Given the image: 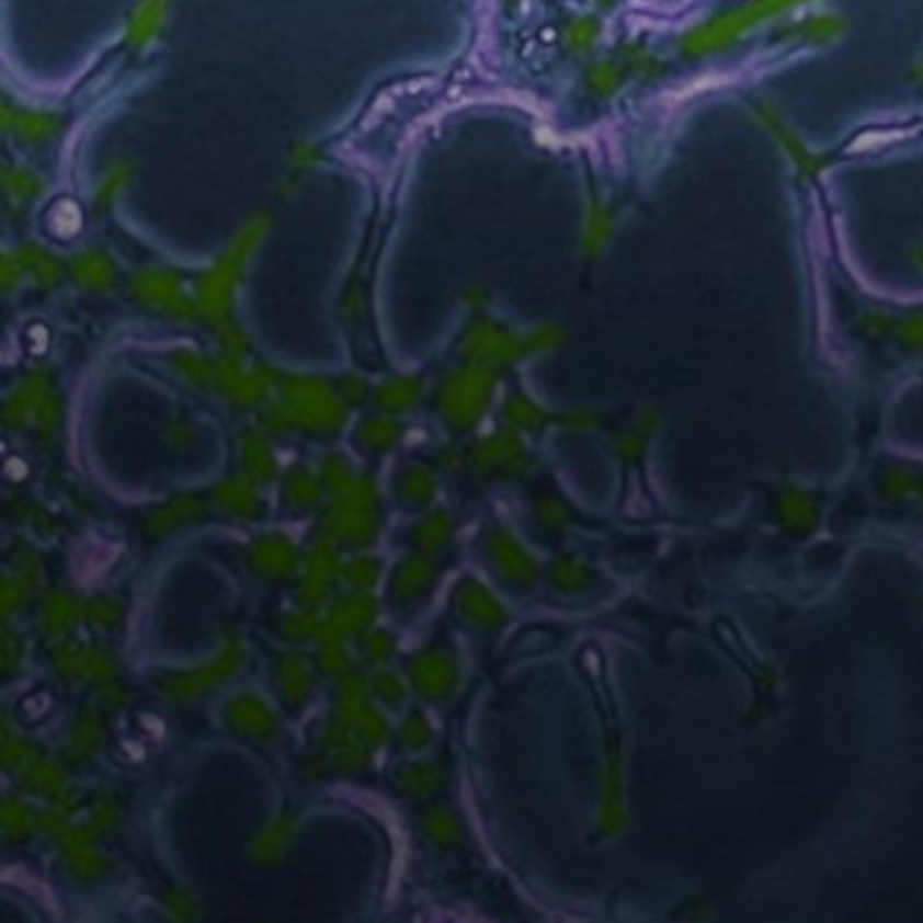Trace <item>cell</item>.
I'll return each mask as SVG.
<instances>
[{
  "instance_id": "19",
  "label": "cell",
  "mask_w": 923,
  "mask_h": 923,
  "mask_svg": "<svg viewBox=\"0 0 923 923\" xmlns=\"http://www.w3.org/2000/svg\"><path fill=\"white\" fill-rule=\"evenodd\" d=\"M84 620V602L71 591H49L38 607V628L49 637H68Z\"/></svg>"
},
{
  "instance_id": "24",
  "label": "cell",
  "mask_w": 923,
  "mask_h": 923,
  "mask_svg": "<svg viewBox=\"0 0 923 923\" xmlns=\"http://www.w3.org/2000/svg\"><path fill=\"white\" fill-rule=\"evenodd\" d=\"M436 493H440V480L436 471L425 464H407L396 477V495L401 499L403 506L409 510H420V506L434 504Z\"/></svg>"
},
{
  "instance_id": "46",
  "label": "cell",
  "mask_w": 923,
  "mask_h": 923,
  "mask_svg": "<svg viewBox=\"0 0 923 923\" xmlns=\"http://www.w3.org/2000/svg\"><path fill=\"white\" fill-rule=\"evenodd\" d=\"M317 669L322 674H331V677H342V674L350 672L352 656L344 642H320V650L315 656Z\"/></svg>"
},
{
  "instance_id": "21",
  "label": "cell",
  "mask_w": 923,
  "mask_h": 923,
  "mask_svg": "<svg viewBox=\"0 0 923 923\" xmlns=\"http://www.w3.org/2000/svg\"><path fill=\"white\" fill-rule=\"evenodd\" d=\"M241 469L258 485L274 482L280 475L276 453L263 429H247L241 434Z\"/></svg>"
},
{
  "instance_id": "40",
  "label": "cell",
  "mask_w": 923,
  "mask_h": 923,
  "mask_svg": "<svg viewBox=\"0 0 923 923\" xmlns=\"http://www.w3.org/2000/svg\"><path fill=\"white\" fill-rule=\"evenodd\" d=\"M320 477H322V485H326V490L331 495L344 493V490H347L350 485L357 480L355 469H352V460L342 453H328L326 458H322Z\"/></svg>"
},
{
  "instance_id": "11",
  "label": "cell",
  "mask_w": 923,
  "mask_h": 923,
  "mask_svg": "<svg viewBox=\"0 0 923 923\" xmlns=\"http://www.w3.org/2000/svg\"><path fill=\"white\" fill-rule=\"evenodd\" d=\"M244 558L252 572L271 582L290 580V577H296L298 567H301V550H298V545L287 534H280V531L255 536V539L247 545Z\"/></svg>"
},
{
  "instance_id": "18",
  "label": "cell",
  "mask_w": 923,
  "mask_h": 923,
  "mask_svg": "<svg viewBox=\"0 0 923 923\" xmlns=\"http://www.w3.org/2000/svg\"><path fill=\"white\" fill-rule=\"evenodd\" d=\"M258 488L261 485L252 482L247 475L225 477L212 488V501L228 515L241 517V521H258L263 517V499Z\"/></svg>"
},
{
  "instance_id": "32",
  "label": "cell",
  "mask_w": 923,
  "mask_h": 923,
  "mask_svg": "<svg viewBox=\"0 0 923 923\" xmlns=\"http://www.w3.org/2000/svg\"><path fill=\"white\" fill-rule=\"evenodd\" d=\"M418 401H420V383L414 377L388 379V383L377 390V407L388 414L407 412V409L418 407Z\"/></svg>"
},
{
  "instance_id": "42",
  "label": "cell",
  "mask_w": 923,
  "mask_h": 923,
  "mask_svg": "<svg viewBox=\"0 0 923 923\" xmlns=\"http://www.w3.org/2000/svg\"><path fill=\"white\" fill-rule=\"evenodd\" d=\"M36 745L25 737L14 734V731L5 726L3 731V745H0V759H3V766L9 772H22L33 759H36Z\"/></svg>"
},
{
  "instance_id": "39",
  "label": "cell",
  "mask_w": 923,
  "mask_h": 923,
  "mask_svg": "<svg viewBox=\"0 0 923 923\" xmlns=\"http://www.w3.org/2000/svg\"><path fill=\"white\" fill-rule=\"evenodd\" d=\"M368 685H372V694L377 696L385 707H398V704L409 699L407 680L388 666H377V672L368 677Z\"/></svg>"
},
{
  "instance_id": "14",
  "label": "cell",
  "mask_w": 923,
  "mask_h": 923,
  "mask_svg": "<svg viewBox=\"0 0 923 923\" xmlns=\"http://www.w3.org/2000/svg\"><path fill=\"white\" fill-rule=\"evenodd\" d=\"M206 515H209V504H206L204 495L182 493L147 512L141 531L147 539H163V536L176 534V531L193 526V523H201Z\"/></svg>"
},
{
  "instance_id": "55",
  "label": "cell",
  "mask_w": 923,
  "mask_h": 923,
  "mask_svg": "<svg viewBox=\"0 0 923 923\" xmlns=\"http://www.w3.org/2000/svg\"><path fill=\"white\" fill-rule=\"evenodd\" d=\"M3 663H5V674H11L22 663V645L16 642L11 634H5V639H3Z\"/></svg>"
},
{
  "instance_id": "47",
  "label": "cell",
  "mask_w": 923,
  "mask_h": 923,
  "mask_svg": "<svg viewBox=\"0 0 923 923\" xmlns=\"http://www.w3.org/2000/svg\"><path fill=\"white\" fill-rule=\"evenodd\" d=\"M33 423H36V431L42 434V440H52V436L57 434V429H60V420H62V407L60 401H57L55 394H46L42 396V401L36 403V409H33Z\"/></svg>"
},
{
  "instance_id": "12",
  "label": "cell",
  "mask_w": 923,
  "mask_h": 923,
  "mask_svg": "<svg viewBox=\"0 0 923 923\" xmlns=\"http://www.w3.org/2000/svg\"><path fill=\"white\" fill-rule=\"evenodd\" d=\"M453 604L460 620L480 628V631H501L510 623L506 604L485 582L475 580V577L460 580V585L455 588Z\"/></svg>"
},
{
  "instance_id": "36",
  "label": "cell",
  "mask_w": 923,
  "mask_h": 923,
  "mask_svg": "<svg viewBox=\"0 0 923 923\" xmlns=\"http://www.w3.org/2000/svg\"><path fill=\"white\" fill-rule=\"evenodd\" d=\"M434 742V726H431L429 715L420 709H409L403 720L398 723V745L409 753H423Z\"/></svg>"
},
{
  "instance_id": "35",
  "label": "cell",
  "mask_w": 923,
  "mask_h": 923,
  "mask_svg": "<svg viewBox=\"0 0 923 923\" xmlns=\"http://www.w3.org/2000/svg\"><path fill=\"white\" fill-rule=\"evenodd\" d=\"M36 818L38 812L22 796H5L3 799L0 821H3V832L9 840H25L27 834L36 832Z\"/></svg>"
},
{
  "instance_id": "34",
  "label": "cell",
  "mask_w": 923,
  "mask_h": 923,
  "mask_svg": "<svg viewBox=\"0 0 923 923\" xmlns=\"http://www.w3.org/2000/svg\"><path fill=\"white\" fill-rule=\"evenodd\" d=\"M125 617V604L119 602L112 593H98V596H90L84 602V623L95 631H114V628L123 623Z\"/></svg>"
},
{
  "instance_id": "27",
  "label": "cell",
  "mask_w": 923,
  "mask_h": 923,
  "mask_svg": "<svg viewBox=\"0 0 923 923\" xmlns=\"http://www.w3.org/2000/svg\"><path fill=\"white\" fill-rule=\"evenodd\" d=\"M293 832H296V812L285 810L252 840V858L261 864H276L285 858L287 845H290Z\"/></svg>"
},
{
  "instance_id": "4",
  "label": "cell",
  "mask_w": 923,
  "mask_h": 923,
  "mask_svg": "<svg viewBox=\"0 0 923 923\" xmlns=\"http://www.w3.org/2000/svg\"><path fill=\"white\" fill-rule=\"evenodd\" d=\"M493 394V377L482 368H464L440 388V412L453 429L469 431L482 420Z\"/></svg>"
},
{
  "instance_id": "20",
  "label": "cell",
  "mask_w": 923,
  "mask_h": 923,
  "mask_svg": "<svg viewBox=\"0 0 923 923\" xmlns=\"http://www.w3.org/2000/svg\"><path fill=\"white\" fill-rule=\"evenodd\" d=\"M447 783V770L442 761H407L396 766L394 786L398 794L414 796V799H429L436 796Z\"/></svg>"
},
{
  "instance_id": "53",
  "label": "cell",
  "mask_w": 923,
  "mask_h": 923,
  "mask_svg": "<svg viewBox=\"0 0 923 923\" xmlns=\"http://www.w3.org/2000/svg\"><path fill=\"white\" fill-rule=\"evenodd\" d=\"M193 423H190L187 414H179L174 418V423H171V431H169V440L174 444L176 453H184V449H190V444H193Z\"/></svg>"
},
{
  "instance_id": "44",
  "label": "cell",
  "mask_w": 923,
  "mask_h": 923,
  "mask_svg": "<svg viewBox=\"0 0 923 923\" xmlns=\"http://www.w3.org/2000/svg\"><path fill=\"white\" fill-rule=\"evenodd\" d=\"M357 729V734L363 737V742H366L368 748L372 750H377V748H383L385 742H388V737H390V723H388V718H385V713L379 707H368L366 713L361 715V718L355 720V723H352Z\"/></svg>"
},
{
  "instance_id": "52",
  "label": "cell",
  "mask_w": 923,
  "mask_h": 923,
  "mask_svg": "<svg viewBox=\"0 0 923 923\" xmlns=\"http://www.w3.org/2000/svg\"><path fill=\"white\" fill-rule=\"evenodd\" d=\"M16 577H20L22 582H27V585H36L38 577H42V558L36 556L33 550H20L16 552Z\"/></svg>"
},
{
  "instance_id": "1",
  "label": "cell",
  "mask_w": 923,
  "mask_h": 923,
  "mask_svg": "<svg viewBox=\"0 0 923 923\" xmlns=\"http://www.w3.org/2000/svg\"><path fill=\"white\" fill-rule=\"evenodd\" d=\"M320 534L331 536L337 545L361 550L377 542L379 536V488L368 475H357L344 493L333 495L331 510L326 512Z\"/></svg>"
},
{
  "instance_id": "48",
  "label": "cell",
  "mask_w": 923,
  "mask_h": 923,
  "mask_svg": "<svg viewBox=\"0 0 923 923\" xmlns=\"http://www.w3.org/2000/svg\"><path fill=\"white\" fill-rule=\"evenodd\" d=\"M117 821H119V801L109 794L98 796L90 807V821H88L90 827L95 829L98 834H103V832H109V829L117 827Z\"/></svg>"
},
{
  "instance_id": "22",
  "label": "cell",
  "mask_w": 923,
  "mask_h": 923,
  "mask_svg": "<svg viewBox=\"0 0 923 923\" xmlns=\"http://www.w3.org/2000/svg\"><path fill=\"white\" fill-rule=\"evenodd\" d=\"M103 740V718L101 709L95 707H79V713L73 715L71 729H68L66 737V759L71 764H84V761L92 759L98 745Z\"/></svg>"
},
{
  "instance_id": "30",
  "label": "cell",
  "mask_w": 923,
  "mask_h": 923,
  "mask_svg": "<svg viewBox=\"0 0 923 923\" xmlns=\"http://www.w3.org/2000/svg\"><path fill=\"white\" fill-rule=\"evenodd\" d=\"M403 440V425L394 414H368L357 429V442L372 453H390Z\"/></svg>"
},
{
  "instance_id": "3",
  "label": "cell",
  "mask_w": 923,
  "mask_h": 923,
  "mask_svg": "<svg viewBox=\"0 0 923 923\" xmlns=\"http://www.w3.org/2000/svg\"><path fill=\"white\" fill-rule=\"evenodd\" d=\"M282 407H285L290 429L311 436H333L347 425V403L337 390L315 379H293L282 388Z\"/></svg>"
},
{
  "instance_id": "17",
  "label": "cell",
  "mask_w": 923,
  "mask_h": 923,
  "mask_svg": "<svg viewBox=\"0 0 923 923\" xmlns=\"http://www.w3.org/2000/svg\"><path fill=\"white\" fill-rule=\"evenodd\" d=\"M274 683L280 691L282 702L290 709L304 707L315 691V672L311 661L301 653H280L274 661Z\"/></svg>"
},
{
  "instance_id": "10",
  "label": "cell",
  "mask_w": 923,
  "mask_h": 923,
  "mask_svg": "<svg viewBox=\"0 0 923 923\" xmlns=\"http://www.w3.org/2000/svg\"><path fill=\"white\" fill-rule=\"evenodd\" d=\"M223 723L236 737H244L252 742H271L280 737V715L255 691H244V694H236L233 699L225 702Z\"/></svg>"
},
{
  "instance_id": "28",
  "label": "cell",
  "mask_w": 923,
  "mask_h": 923,
  "mask_svg": "<svg viewBox=\"0 0 923 923\" xmlns=\"http://www.w3.org/2000/svg\"><path fill=\"white\" fill-rule=\"evenodd\" d=\"M372 707V685L363 674L350 672L342 674L337 683V694H333V715L355 723L366 709Z\"/></svg>"
},
{
  "instance_id": "15",
  "label": "cell",
  "mask_w": 923,
  "mask_h": 923,
  "mask_svg": "<svg viewBox=\"0 0 923 923\" xmlns=\"http://www.w3.org/2000/svg\"><path fill=\"white\" fill-rule=\"evenodd\" d=\"M320 742L322 755L342 772L363 770L368 761V753H372V748L363 742V737L357 734L355 726H352L350 720L339 718V715H333V718L322 726Z\"/></svg>"
},
{
  "instance_id": "51",
  "label": "cell",
  "mask_w": 923,
  "mask_h": 923,
  "mask_svg": "<svg viewBox=\"0 0 923 923\" xmlns=\"http://www.w3.org/2000/svg\"><path fill=\"white\" fill-rule=\"evenodd\" d=\"M98 702H101L103 709H123L128 707L130 691L119 683L117 677L109 680V683L98 685Z\"/></svg>"
},
{
  "instance_id": "7",
  "label": "cell",
  "mask_w": 923,
  "mask_h": 923,
  "mask_svg": "<svg viewBox=\"0 0 923 923\" xmlns=\"http://www.w3.org/2000/svg\"><path fill=\"white\" fill-rule=\"evenodd\" d=\"M377 615L379 604L372 591H352L322 613L317 642H347L352 637H361L374 626Z\"/></svg>"
},
{
  "instance_id": "29",
  "label": "cell",
  "mask_w": 923,
  "mask_h": 923,
  "mask_svg": "<svg viewBox=\"0 0 923 923\" xmlns=\"http://www.w3.org/2000/svg\"><path fill=\"white\" fill-rule=\"evenodd\" d=\"M453 517L447 510H429L412 528L414 550L425 552V556H440L453 542Z\"/></svg>"
},
{
  "instance_id": "54",
  "label": "cell",
  "mask_w": 923,
  "mask_h": 923,
  "mask_svg": "<svg viewBox=\"0 0 923 923\" xmlns=\"http://www.w3.org/2000/svg\"><path fill=\"white\" fill-rule=\"evenodd\" d=\"M534 515H536V521L545 523V526H556V523L561 521V506H558L556 501L542 499L534 504Z\"/></svg>"
},
{
  "instance_id": "2",
  "label": "cell",
  "mask_w": 923,
  "mask_h": 923,
  "mask_svg": "<svg viewBox=\"0 0 923 923\" xmlns=\"http://www.w3.org/2000/svg\"><path fill=\"white\" fill-rule=\"evenodd\" d=\"M244 661L247 645L244 639H241V634L233 631L225 637L223 648L217 650L209 661H204L201 666L193 669H176V672L158 674V677H155V688L169 702L204 699V696L223 688L228 680H233L236 674L244 669Z\"/></svg>"
},
{
  "instance_id": "45",
  "label": "cell",
  "mask_w": 923,
  "mask_h": 923,
  "mask_svg": "<svg viewBox=\"0 0 923 923\" xmlns=\"http://www.w3.org/2000/svg\"><path fill=\"white\" fill-rule=\"evenodd\" d=\"M117 672H119V663L112 650L98 648V645L88 648V661H84V680H88V683L92 685L109 683V680L117 677Z\"/></svg>"
},
{
  "instance_id": "33",
  "label": "cell",
  "mask_w": 923,
  "mask_h": 923,
  "mask_svg": "<svg viewBox=\"0 0 923 923\" xmlns=\"http://www.w3.org/2000/svg\"><path fill=\"white\" fill-rule=\"evenodd\" d=\"M383 558L368 556V552H361V556H352L350 561H344L342 567V582L350 585L352 591H374L383 580Z\"/></svg>"
},
{
  "instance_id": "5",
  "label": "cell",
  "mask_w": 923,
  "mask_h": 923,
  "mask_svg": "<svg viewBox=\"0 0 923 923\" xmlns=\"http://www.w3.org/2000/svg\"><path fill=\"white\" fill-rule=\"evenodd\" d=\"M409 685L429 704H442L458 691L460 659L447 645H429L407 663Z\"/></svg>"
},
{
  "instance_id": "50",
  "label": "cell",
  "mask_w": 923,
  "mask_h": 923,
  "mask_svg": "<svg viewBox=\"0 0 923 923\" xmlns=\"http://www.w3.org/2000/svg\"><path fill=\"white\" fill-rule=\"evenodd\" d=\"M31 591H33V588L27 585V582H22L16 574H5V580H3V615H5V620L14 615L16 607H22V604H25V599L31 596Z\"/></svg>"
},
{
  "instance_id": "13",
  "label": "cell",
  "mask_w": 923,
  "mask_h": 923,
  "mask_svg": "<svg viewBox=\"0 0 923 923\" xmlns=\"http://www.w3.org/2000/svg\"><path fill=\"white\" fill-rule=\"evenodd\" d=\"M68 875L79 882H92L106 873V858L98 847V832L90 823H71L55 836Z\"/></svg>"
},
{
  "instance_id": "6",
  "label": "cell",
  "mask_w": 923,
  "mask_h": 923,
  "mask_svg": "<svg viewBox=\"0 0 923 923\" xmlns=\"http://www.w3.org/2000/svg\"><path fill=\"white\" fill-rule=\"evenodd\" d=\"M342 567L344 561L339 558V545L331 536L320 534L311 550L304 558V574L298 580V604L301 607H322L331 602L333 591L342 582Z\"/></svg>"
},
{
  "instance_id": "56",
  "label": "cell",
  "mask_w": 923,
  "mask_h": 923,
  "mask_svg": "<svg viewBox=\"0 0 923 923\" xmlns=\"http://www.w3.org/2000/svg\"><path fill=\"white\" fill-rule=\"evenodd\" d=\"M458 464H460V455H458V449H455V447H449V444H447V449H442V453H440V466H442V469L453 471V469H455V466H458Z\"/></svg>"
},
{
  "instance_id": "25",
  "label": "cell",
  "mask_w": 923,
  "mask_h": 923,
  "mask_svg": "<svg viewBox=\"0 0 923 923\" xmlns=\"http://www.w3.org/2000/svg\"><path fill=\"white\" fill-rule=\"evenodd\" d=\"M322 495H326L322 477H317L309 466H290V469L282 475V501H285V506H290V510H315V506H320Z\"/></svg>"
},
{
  "instance_id": "16",
  "label": "cell",
  "mask_w": 923,
  "mask_h": 923,
  "mask_svg": "<svg viewBox=\"0 0 923 923\" xmlns=\"http://www.w3.org/2000/svg\"><path fill=\"white\" fill-rule=\"evenodd\" d=\"M434 582L436 567L434 561H431V556L414 552V556H403L401 561L396 563L394 574H390V593H394V602L398 607L409 609L429 596Z\"/></svg>"
},
{
  "instance_id": "9",
  "label": "cell",
  "mask_w": 923,
  "mask_h": 923,
  "mask_svg": "<svg viewBox=\"0 0 923 923\" xmlns=\"http://www.w3.org/2000/svg\"><path fill=\"white\" fill-rule=\"evenodd\" d=\"M485 556L490 558V563H493V569L499 572L501 580L515 588L534 585L536 577H539L536 558L531 556L528 547L504 526L488 528V534H485Z\"/></svg>"
},
{
  "instance_id": "8",
  "label": "cell",
  "mask_w": 923,
  "mask_h": 923,
  "mask_svg": "<svg viewBox=\"0 0 923 923\" xmlns=\"http://www.w3.org/2000/svg\"><path fill=\"white\" fill-rule=\"evenodd\" d=\"M469 464L475 466L477 475L510 480V477H521L528 469L531 458L521 436L510 429H501L471 447Z\"/></svg>"
},
{
  "instance_id": "31",
  "label": "cell",
  "mask_w": 923,
  "mask_h": 923,
  "mask_svg": "<svg viewBox=\"0 0 923 923\" xmlns=\"http://www.w3.org/2000/svg\"><path fill=\"white\" fill-rule=\"evenodd\" d=\"M52 669L60 680L66 683H77V680H84V661H88V648L73 639L60 637L49 650Z\"/></svg>"
},
{
  "instance_id": "23",
  "label": "cell",
  "mask_w": 923,
  "mask_h": 923,
  "mask_svg": "<svg viewBox=\"0 0 923 923\" xmlns=\"http://www.w3.org/2000/svg\"><path fill=\"white\" fill-rule=\"evenodd\" d=\"M420 834L436 851H453L464 842V823L449 805H429L420 812Z\"/></svg>"
},
{
  "instance_id": "38",
  "label": "cell",
  "mask_w": 923,
  "mask_h": 923,
  "mask_svg": "<svg viewBox=\"0 0 923 923\" xmlns=\"http://www.w3.org/2000/svg\"><path fill=\"white\" fill-rule=\"evenodd\" d=\"M320 620H322V613H315L311 607L293 609V613L276 617V634L290 639V642L317 639V634H320Z\"/></svg>"
},
{
  "instance_id": "49",
  "label": "cell",
  "mask_w": 923,
  "mask_h": 923,
  "mask_svg": "<svg viewBox=\"0 0 923 923\" xmlns=\"http://www.w3.org/2000/svg\"><path fill=\"white\" fill-rule=\"evenodd\" d=\"M160 902H163V908L169 910V915H174V919L190 921L198 915V902H195V897H190L187 891H182V888H169Z\"/></svg>"
},
{
  "instance_id": "43",
  "label": "cell",
  "mask_w": 923,
  "mask_h": 923,
  "mask_svg": "<svg viewBox=\"0 0 923 923\" xmlns=\"http://www.w3.org/2000/svg\"><path fill=\"white\" fill-rule=\"evenodd\" d=\"M504 420H506V425H512V429L531 431V429H539L545 414H542L539 407H536L534 401H528L526 396L512 394V396H506V401H504Z\"/></svg>"
},
{
  "instance_id": "37",
  "label": "cell",
  "mask_w": 923,
  "mask_h": 923,
  "mask_svg": "<svg viewBox=\"0 0 923 923\" xmlns=\"http://www.w3.org/2000/svg\"><path fill=\"white\" fill-rule=\"evenodd\" d=\"M44 394H46V385L42 383V379H33V383L22 385V388L9 398V403H5V412H3L5 425H9V429H20V425H25L27 420L33 418V409H36V403L42 401Z\"/></svg>"
},
{
  "instance_id": "41",
  "label": "cell",
  "mask_w": 923,
  "mask_h": 923,
  "mask_svg": "<svg viewBox=\"0 0 923 923\" xmlns=\"http://www.w3.org/2000/svg\"><path fill=\"white\" fill-rule=\"evenodd\" d=\"M357 639H361V642H357V648H361V659L366 663H372V666H383V663H388L390 659H394L396 637L390 631H385V628L372 626Z\"/></svg>"
},
{
  "instance_id": "26",
  "label": "cell",
  "mask_w": 923,
  "mask_h": 923,
  "mask_svg": "<svg viewBox=\"0 0 923 923\" xmlns=\"http://www.w3.org/2000/svg\"><path fill=\"white\" fill-rule=\"evenodd\" d=\"M22 780H25V786L31 788V791L49 796L52 801L73 799V796H77L71 791L66 770H62L55 759H49V755H36V759L22 770Z\"/></svg>"
}]
</instances>
